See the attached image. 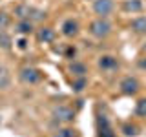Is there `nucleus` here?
Masks as SVG:
<instances>
[{
    "mask_svg": "<svg viewBox=\"0 0 146 137\" xmlns=\"http://www.w3.org/2000/svg\"><path fill=\"white\" fill-rule=\"evenodd\" d=\"M111 29H113V26L108 18H97V20H93L90 24V35L95 37V39H100V40L106 39L111 33Z\"/></svg>",
    "mask_w": 146,
    "mask_h": 137,
    "instance_id": "1",
    "label": "nucleus"
},
{
    "mask_svg": "<svg viewBox=\"0 0 146 137\" xmlns=\"http://www.w3.org/2000/svg\"><path fill=\"white\" fill-rule=\"evenodd\" d=\"M18 79H20V82H24L27 86H33V84H38L42 80V71L38 68H33V66H24L18 71Z\"/></svg>",
    "mask_w": 146,
    "mask_h": 137,
    "instance_id": "2",
    "label": "nucleus"
},
{
    "mask_svg": "<svg viewBox=\"0 0 146 137\" xmlns=\"http://www.w3.org/2000/svg\"><path fill=\"white\" fill-rule=\"evenodd\" d=\"M97 135L99 137H117V134L113 132V126L110 122V119L104 113L97 115Z\"/></svg>",
    "mask_w": 146,
    "mask_h": 137,
    "instance_id": "3",
    "label": "nucleus"
},
{
    "mask_svg": "<svg viewBox=\"0 0 146 137\" xmlns=\"http://www.w3.org/2000/svg\"><path fill=\"white\" fill-rule=\"evenodd\" d=\"M91 7H93L95 15H99V18H108L113 13L115 4H113V0H93Z\"/></svg>",
    "mask_w": 146,
    "mask_h": 137,
    "instance_id": "4",
    "label": "nucleus"
},
{
    "mask_svg": "<svg viewBox=\"0 0 146 137\" xmlns=\"http://www.w3.org/2000/svg\"><path fill=\"white\" fill-rule=\"evenodd\" d=\"M51 117L58 122H71L73 119H75V112H73L70 106L60 104V106H55L51 110Z\"/></svg>",
    "mask_w": 146,
    "mask_h": 137,
    "instance_id": "5",
    "label": "nucleus"
},
{
    "mask_svg": "<svg viewBox=\"0 0 146 137\" xmlns=\"http://www.w3.org/2000/svg\"><path fill=\"white\" fill-rule=\"evenodd\" d=\"M119 88H121V93L122 95H137V91L141 90V82L135 79V77H124V79L121 80V84H119Z\"/></svg>",
    "mask_w": 146,
    "mask_h": 137,
    "instance_id": "6",
    "label": "nucleus"
},
{
    "mask_svg": "<svg viewBox=\"0 0 146 137\" xmlns=\"http://www.w3.org/2000/svg\"><path fill=\"white\" fill-rule=\"evenodd\" d=\"M60 33L66 37V39H75L77 35L80 33V26L75 18H66L60 26Z\"/></svg>",
    "mask_w": 146,
    "mask_h": 137,
    "instance_id": "7",
    "label": "nucleus"
},
{
    "mask_svg": "<svg viewBox=\"0 0 146 137\" xmlns=\"http://www.w3.org/2000/svg\"><path fill=\"white\" fill-rule=\"evenodd\" d=\"M99 68L102 71H115L119 70V61H117V57H113V55H102V57H99Z\"/></svg>",
    "mask_w": 146,
    "mask_h": 137,
    "instance_id": "8",
    "label": "nucleus"
},
{
    "mask_svg": "<svg viewBox=\"0 0 146 137\" xmlns=\"http://www.w3.org/2000/svg\"><path fill=\"white\" fill-rule=\"evenodd\" d=\"M35 35H36L38 44H51L53 40H55V31L51 29V27H48V26L38 27V29L35 31Z\"/></svg>",
    "mask_w": 146,
    "mask_h": 137,
    "instance_id": "9",
    "label": "nucleus"
},
{
    "mask_svg": "<svg viewBox=\"0 0 146 137\" xmlns=\"http://www.w3.org/2000/svg\"><path fill=\"white\" fill-rule=\"evenodd\" d=\"M68 70H70V73L73 75V79H75V77H86V73H88L86 64L80 62V61H71L70 66H68Z\"/></svg>",
    "mask_w": 146,
    "mask_h": 137,
    "instance_id": "10",
    "label": "nucleus"
},
{
    "mask_svg": "<svg viewBox=\"0 0 146 137\" xmlns=\"http://www.w3.org/2000/svg\"><path fill=\"white\" fill-rule=\"evenodd\" d=\"M15 31H17L18 35H22V37L31 35V33L35 31L33 22H31V20H18V22H17V26H15Z\"/></svg>",
    "mask_w": 146,
    "mask_h": 137,
    "instance_id": "11",
    "label": "nucleus"
},
{
    "mask_svg": "<svg viewBox=\"0 0 146 137\" xmlns=\"http://www.w3.org/2000/svg\"><path fill=\"white\" fill-rule=\"evenodd\" d=\"M131 31L137 35H146V17H137L131 20Z\"/></svg>",
    "mask_w": 146,
    "mask_h": 137,
    "instance_id": "12",
    "label": "nucleus"
},
{
    "mask_svg": "<svg viewBox=\"0 0 146 137\" xmlns=\"http://www.w3.org/2000/svg\"><path fill=\"white\" fill-rule=\"evenodd\" d=\"M143 7V0H124V4H122V9L128 13H141Z\"/></svg>",
    "mask_w": 146,
    "mask_h": 137,
    "instance_id": "13",
    "label": "nucleus"
},
{
    "mask_svg": "<svg viewBox=\"0 0 146 137\" xmlns=\"http://www.w3.org/2000/svg\"><path fill=\"white\" fill-rule=\"evenodd\" d=\"M29 13H31L29 4H20V6L15 7V17L18 20H29Z\"/></svg>",
    "mask_w": 146,
    "mask_h": 137,
    "instance_id": "14",
    "label": "nucleus"
},
{
    "mask_svg": "<svg viewBox=\"0 0 146 137\" xmlns=\"http://www.w3.org/2000/svg\"><path fill=\"white\" fill-rule=\"evenodd\" d=\"M11 84V73L6 66H0V90H6Z\"/></svg>",
    "mask_w": 146,
    "mask_h": 137,
    "instance_id": "15",
    "label": "nucleus"
},
{
    "mask_svg": "<svg viewBox=\"0 0 146 137\" xmlns=\"http://www.w3.org/2000/svg\"><path fill=\"white\" fill-rule=\"evenodd\" d=\"M88 86V79L86 77H75L71 82V90L75 91V93H80V91H84V88Z\"/></svg>",
    "mask_w": 146,
    "mask_h": 137,
    "instance_id": "16",
    "label": "nucleus"
},
{
    "mask_svg": "<svg viewBox=\"0 0 146 137\" xmlns=\"http://www.w3.org/2000/svg\"><path fill=\"white\" fill-rule=\"evenodd\" d=\"M46 17H48V13H46L44 9H38V7H33V6H31V13H29V20L33 22V24H35V22H42V20H44Z\"/></svg>",
    "mask_w": 146,
    "mask_h": 137,
    "instance_id": "17",
    "label": "nucleus"
},
{
    "mask_svg": "<svg viewBox=\"0 0 146 137\" xmlns=\"http://www.w3.org/2000/svg\"><path fill=\"white\" fill-rule=\"evenodd\" d=\"M11 46H13V40H11V37L6 33V29L0 31V48H2V49H9Z\"/></svg>",
    "mask_w": 146,
    "mask_h": 137,
    "instance_id": "18",
    "label": "nucleus"
},
{
    "mask_svg": "<svg viewBox=\"0 0 146 137\" xmlns=\"http://www.w3.org/2000/svg\"><path fill=\"white\" fill-rule=\"evenodd\" d=\"M122 132H124L126 137H135V135H139V128H137L135 124H130V122H126V124L122 126Z\"/></svg>",
    "mask_w": 146,
    "mask_h": 137,
    "instance_id": "19",
    "label": "nucleus"
},
{
    "mask_svg": "<svg viewBox=\"0 0 146 137\" xmlns=\"http://www.w3.org/2000/svg\"><path fill=\"white\" fill-rule=\"evenodd\" d=\"M135 115H139V117H146V99L137 100V104H135Z\"/></svg>",
    "mask_w": 146,
    "mask_h": 137,
    "instance_id": "20",
    "label": "nucleus"
},
{
    "mask_svg": "<svg viewBox=\"0 0 146 137\" xmlns=\"http://www.w3.org/2000/svg\"><path fill=\"white\" fill-rule=\"evenodd\" d=\"M55 137H80L77 134V130H71V128H62V130H58V134Z\"/></svg>",
    "mask_w": 146,
    "mask_h": 137,
    "instance_id": "21",
    "label": "nucleus"
},
{
    "mask_svg": "<svg viewBox=\"0 0 146 137\" xmlns=\"http://www.w3.org/2000/svg\"><path fill=\"white\" fill-rule=\"evenodd\" d=\"M11 24V15H7V13H0V31H4L6 27Z\"/></svg>",
    "mask_w": 146,
    "mask_h": 137,
    "instance_id": "22",
    "label": "nucleus"
},
{
    "mask_svg": "<svg viewBox=\"0 0 146 137\" xmlns=\"http://www.w3.org/2000/svg\"><path fill=\"white\" fill-rule=\"evenodd\" d=\"M27 46H29V44H27V39H26V37H20V39L17 40V48L22 49V51H24V49H27Z\"/></svg>",
    "mask_w": 146,
    "mask_h": 137,
    "instance_id": "23",
    "label": "nucleus"
},
{
    "mask_svg": "<svg viewBox=\"0 0 146 137\" xmlns=\"http://www.w3.org/2000/svg\"><path fill=\"white\" fill-rule=\"evenodd\" d=\"M137 66H139L141 70H146V57H143V59H139V62H137Z\"/></svg>",
    "mask_w": 146,
    "mask_h": 137,
    "instance_id": "24",
    "label": "nucleus"
},
{
    "mask_svg": "<svg viewBox=\"0 0 146 137\" xmlns=\"http://www.w3.org/2000/svg\"><path fill=\"white\" fill-rule=\"evenodd\" d=\"M66 57H68V59L75 57V48H71V46H70V48H68V51H66Z\"/></svg>",
    "mask_w": 146,
    "mask_h": 137,
    "instance_id": "25",
    "label": "nucleus"
},
{
    "mask_svg": "<svg viewBox=\"0 0 146 137\" xmlns=\"http://www.w3.org/2000/svg\"><path fill=\"white\" fill-rule=\"evenodd\" d=\"M143 53H146V42H144V46H143Z\"/></svg>",
    "mask_w": 146,
    "mask_h": 137,
    "instance_id": "26",
    "label": "nucleus"
}]
</instances>
